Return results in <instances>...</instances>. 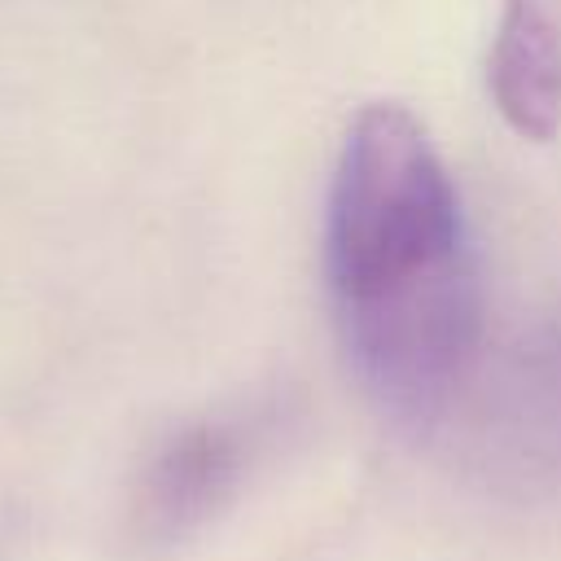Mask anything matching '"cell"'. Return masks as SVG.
Wrapping results in <instances>:
<instances>
[{"mask_svg": "<svg viewBox=\"0 0 561 561\" xmlns=\"http://www.w3.org/2000/svg\"><path fill=\"white\" fill-rule=\"evenodd\" d=\"M324 280L351 373L408 430L438 425L482 364L486 298L425 123L377 101L346 131L324 210Z\"/></svg>", "mask_w": 561, "mask_h": 561, "instance_id": "obj_1", "label": "cell"}, {"mask_svg": "<svg viewBox=\"0 0 561 561\" xmlns=\"http://www.w3.org/2000/svg\"><path fill=\"white\" fill-rule=\"evenodd\" d=\"M285 425L276 394L232 403L171 430L145 460L131 495V522L145 543H175L224 513Z\"/></svg>", "mask_w": 561, "mask_h": 561, "instance_id": "obj_2", "label": "cell"}, {"mask_svg": "<svg viewBox=\"0 0 561 561\" xmlns=\"http://www.w3.org/2000/svg\"><path fill=\"white\" fill-rule=\"evenodd\" d=\"M473 451L504 491L561 486V316L535 329L482 390Z\"/></svg>", "mask_w": 561, "mask_h": 561, "instance_id": "obj_3", "label": "cell"}, {"mask_svg": "<svg viewBox=\"0 0 561 561\" xmlns=\"http://www.w3.org/2000/svg\"><path fill=\"white\" fill-rule=\"evenodd\" d=\"M486 83L517 136L552 140L561 131V0H504Z\"/></svg>", "mask_w": 561, "mask_h": 561, "instance_id": "obj_4", "label": "cell"}]
</instances>
